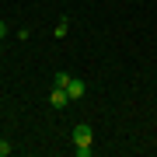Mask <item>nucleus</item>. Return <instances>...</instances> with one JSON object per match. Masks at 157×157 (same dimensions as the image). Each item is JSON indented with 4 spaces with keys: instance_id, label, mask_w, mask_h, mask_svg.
<instances>
[{
    "instance_id": "f257e3e1",
    "label": "nucleus",
    "mask_w": 157,
    "mask_h": 157,
    "mask_svg": "<svg viewBox=\"0 0 157 157\" xmlns=\"http://www.w3.org/2000/svg\"><path fill=\"white\" fill-rule=\"evenodd\" d=\"M91 136H94V133H91L87 122H77V126H73V150H77L80 157H91V150H94V147H91Z\"/></svg>"
},
{
    "instance_id": "7ed1b4c3",
    "label": "nucleus",
    "mask_w": 157,
    "mask_h": 157,
    "mask_svg": "<svg viewBox=\"0 0 157 157\" xmlns=\"http://www.w3.org/2000/svg\"><path fill=\"white\" fill-rule=\"evenodd\" d=\"M67 101H70L67 87H52V91H49V105L56 108V112H59V108H67Z\"/></svg>"
},
{
    "instance_id": "39448f33",
    "label": "nucleus",
    "mask_w": 157,
    "mask_h": 157,
    "mask_svg": "<svg viewBox=\"0 0 157 157\" xmlns=\"http://www.w3.org/2000/svg\"><path fill=\"white\" fill-rule=\"evenodd\" d=\"M67 32H70V21H67V17H59V21H56V32H52V35H56V39H63Z\"/></svg>"
},
{
    "instance_id": "423d86ee",
    "label": "nucleus",
    "mask_w": 157,
    "mask_h": 157,
    "mask_svg": "<svg viewBox=\"0 0 157 157\" xmlns=\"http://www.w3.org/2000/svg\"><path fill=\"white\" fill-rule=\"evenodd\" d=\"M11 150H14V147H11V143H7V140H4V136H0V157H11Z\"/></svg>"
},
{
    "instance_id": "6e6552de",
    "label": "nucleus",
    "mask_w": 157,
    "mask_h": 157,
    "mask_svg": "<svg viewBox=\"0 0 157 157\" xmlns=\"http://www.w3.org/2000/svg\"><path fill=\"white\" fill-rule=\"evenodd\" d=\"M0 52H4V45H0Z\"/></svg>"
},
{
    "instance_id": "0eeeda50",
    "label": "nucleus",
    "mask_w": 157,
    "mask_h": 157,
    "mask_svg": "<svg viewBox=\"0 0 157 157\" xmlns=\"http://www.w3.org/2000/svg\"><path fill=\"white\" fill-rule=\"evenodd\" d=\"M4 35H7V21L0 17V39H4Z\"/></svg>"
},
{
    "instance_id": "20e7f679",
    "label": "nucleus",
    "mask_w": 157,
    "mask_h": 157,
    "mask_svg": "<svg viewBox=\"0 0 157 157\" xmlns=\"http://www.w3.org/2000/svg\"><path fill=\"white\" fill-rule=\"evenodd\" d=\"M70 84V73L67 70H56V77H52V87H67Z\"/></svg>"
},
{
    "instance_id": "f03ea898",
    "label": "nucleus",
    "mask_w": 157,
    "mask_h": 157,
    "mask_svg": "<svg viewBox=\"0 0 157 157\" xmlns=\"http://www.w3.org/2000/svg\"><path fill=\"white\" fill-rule=\"evenodd\" d=\"M67 94H70V101H80L87 94V80H80V77H70V84H67Z\"/></svg>"
}]
</instances>
